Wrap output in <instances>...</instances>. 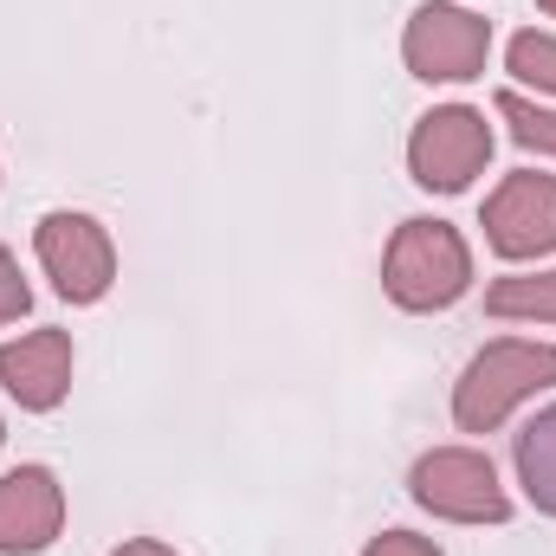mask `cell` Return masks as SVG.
I'll use <instances>...</instances> for the list:
<instances>
[{"instance_id":"cell-2","label":"cell","mask_w":556,"mask_h":556,"mask_svg":"<svg viewBox=\"0 0 556 556\" xmlns=\"http://www.w3.org/2000/svg\"><path fill=\"white\" fill-rule=\"evenodd\" d=\"M505 111H511V117H518V137H551L556 142V117H531V111H525V104H505Z\"/></svg>"},{"instance_id":"cell-3","label":"cell","mask_w":556,"mask_h":556,"mask_svg":"<svg viewBox=\"0 0 556 556\" xmlns=\"http://www.w3.org/2000/svg\"><path fill=\"white\" fill-rule=\"evenodd\" d=\"M376 556H420V551H408V544H382Z\"/></svg>"},{"instance_id":"cell-1","label":"cell","mask_w":556,"mask_h":556,"mask_svg":"<svg viewBox=\"0 0 556 556\" xmlns=\"http://www.w3.org/2000/svg\"><path fill=\"white\" fill-rule=\"evenodd\" d=\"M479 155H485V137L472 130V117H466V111H446V117H433V130L420 137V181H427V188H459Z\"/></svg>"}]
</instances>
